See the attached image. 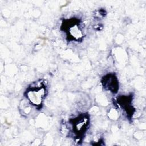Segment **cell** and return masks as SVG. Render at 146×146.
Segmentation results:
<instances>
[{"mask_svg":"<svg viewBox=\"0 0 146 146\" xmlns=\"http://www.w3.org/2000/svg\"><path fill=\"white\" fill-rule=\"evenodd\" d=\"M45 95V90L43 88H35L33 90H31L27 92V98L34 105H39L43 98Z\"/></svg>","mask_w":146,"mask_h":146,"instance_id":"cell-1","label":"cell"}]
</instances>
